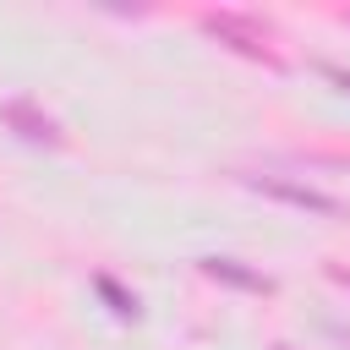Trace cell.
<instances>
[{
    "instance_id": "3957f363",
    "label": "cell",
    "mask_w": 350,
    "mask_h": 350,
    "mask_svg": "<svg viewBox=\"0 0 350 350\" xmlns=\"http://www.w3.org/2000/svg\"><path fill=\"white\" fill-rule=\"evenodd\" d=\"M5 120H16V126H27L22 137H55V126H49V120H38V115H33L27 104H5Z\"/></svg>"
},
{
    "instance_id": "6da1fadb",
    "label": "cell",
    "mask_w": 350,
    "mask_h": 350,
    "mask_svg": "<svg viewBox=\"0 0 350 350\" xmlns=\"http://www.w3.org/2000/svg\"><path fill=\"white\" fill-rule=\"evenodd\" d=\"M208 33L235 38V49H246V55H257V60H273V49H262V33H257L252 22H241V16H208Z\"/></svg>"
},
{
    "instance_id": "7a4b0ae2",
    "label": "cell",
    "mask_w": 350,
    "mask_h": 350,
    "mask_svg": "<svg viewBox=\"0 0 350 350\" xmlns=\"http://www.w3.org/2000/svg\"><path fill=\"white\" fill-rule=\"evenodd\" d=\"M262 191H273V197H284V202H295V208H312V213H339V202L334 197H323V191H312V186H284V180H273V175H252Z\"/></svg>"
}]
</instances>
